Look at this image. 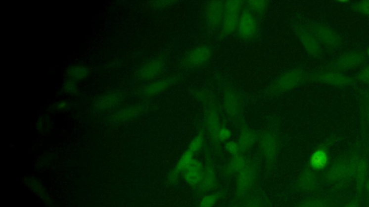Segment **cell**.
I'll use <instances>...</instances> for the list:
<instances>
[{"label": "cell", "mask_w": 369, "mask_h": 207, "mask_svg": "<svg viewBox=\"0 0 369 207\" xmlns=\"http://www.w3.org/2000/svg\"><path fill=\"white\" fill-rule=\"evenodd\" d=\"M327 163V155L325 152L319 150L315 152L311 158V164L315 169H321Z\"/></svg>", "instance_id": "cell-1"}]
</instances>
